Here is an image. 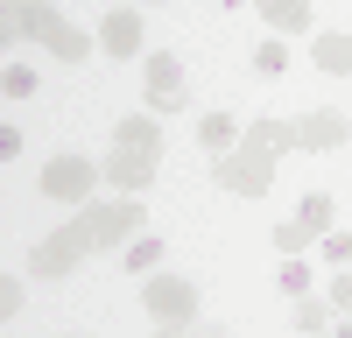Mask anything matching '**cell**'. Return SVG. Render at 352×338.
Wrapping results in <instances>:
<instances>
[{
  "label": "cell",
  "mask_w": 352,
  "mask_h": 338,
  "mask_svg": "<svg viewBox=\"0 0 352 338\" xmlns=\"http://www.w3.org/2000/svg\"><path fill=\"white\" fill-rule=\"evenodd\" d=\"M254 71H261V78H282V71H289V49H282V36H268V43L254 49Z\"/></svg>",
  "instance_id": "17"
},
{
  "label": "cell",
  "mask_w": 352,
  "mask_h": 338,
  "mask_svg": "<svg viewBox=\"0 0 352 338\" xmlns=\"http://www.w3.org/2000/svg\"><path fill=\"white\" fill-rule=\"evenodd\" d=\"M85 254H92V233H85V218H71V225H56V233H43L28 247V275H71Z\"/></svg>",
  "instance_id": "5"
},
{
  "label": "cell",
  "mask_w": 352,
  "mask_h": 338,
  "mask_svg": "<svg viewBox=\"0 0 352 338\" xmlns=\"http://www.w3.org/2000/svg\"><path fill=\"white\" fill-rule=\"evenodd\" d=\"M0 43H43L50 56H64V64H85L92 56V36L71 28L64 14L50 8V0H0Z\"/></svg>",
  "instance_id": "2"
},
{
  "label": "cell",
  "mask_w": 352,
  "mask_h": 338,
  "mask_svg": "<svg viewBox=\"0 0 352 338\" xmlns=\"http://www.w3.org/2000/svg\"><path fill=\"white\" fill-rule=\"evenodd\" d=\"M148 8H162V0H148Z\"/></svg>",
  "instance_id": "24"
},
{
  "label": "cell",
  "mask_w": 352,
  "mask_h": 338,
  "mask_svg": "<svg viewBox=\"0 0 352 338\" xmlns=\"http://www.w3.org/2000/svg\"><path fill=\"white\" fill-rule=\"evenodd\" d=\"M324 261H331V268L352 261V233H324Z\"/></svg>",
  "instance_id": "21"
},
{
  "label": "cell",
  "mask_w": 352,
  "mask_h": 338,
  "mask_svg": "<svg viewBox=\"0 0 352 338\" xmlns=\"http://www.w3.org/2000/svg\"><path fill=\"white\" fill-rule=\"evenodd\" d=\"M261 8V21L275 28V36H303L310 28V0H254Z\"/></svg>",
  "instance_id": "11"
},
{
  "label": "cell",
  "mask_w": 352,
  "mask_h": 338,
  "mask_svg": "<svg viewBox=\"0 0 352 338\" xmlns=\"http://www.w3.org/2000/svg\"><path fill=\"white\" fill-rule=\"evenodd\" d=\"M310 56H317V71H324V78H352V36H338V28H324Z\"/></svg>",
  "instance_id": "12"
},
{
  "label": "cell",
  "mask_w": 352,
  "mask_h": 338,
  "mask_svg": "<svg viewBox=\"0 0 352 338\" xmlns=\"http://www.w3.org/2000/svg\"><path fill=\"white\" fill-rule=\"evenodd\" d=\"M99 49H106V56H134V49H141V14H134V8H106Z\"/></svg>",
  "instance_id": "10"
},
{
  "label": "cell",
  "mask_w": 352,
  "mask_h": 338,
  "mask_svg": "<svg viewBox=\"0 0 352 338\" xmlns=\"http://www.w3.org/2000/svg\"><path fill=\"white\" fill-rule=\"evenodd\" d=\"M275 282H282V296H303V289H310V268H303V254H282V275H275Z\"/></svg>",
  "instance_id": "18"
},
{
  "label": "cell",
  "mask_w": 352,
  "mask_h": 338,
  "mask_svg": "<svg viewBox=\"0 0 352 338\" xmlns=\"http://www.w3.org/2000/svg\"><path fill=\"white\" fill-rule=\"evenodd\" d=\"M0 92H8V99H28V92H36V71H28V64H8V71H0Z\"/></svg>",
  "instance_id": "19"
},
{
  "label": "cell",
  "mask_w": 352,
  "mask_h": 338,
  "mask_svg": "<svg viewBox=\"0 0 352 338\" xmlns=\"http://www.w3.org/2000/svg\"><path fill=\"white\" fill-rule=\"evenodd\" d=\"M289 148H303V127L296 120H247L240 127V141H232L226 155H212V169H219V190H232V197H268V183H275V155H289Z\"/></svg>",
  "instance_id": "1"
},
{
  "label": "cell",
  "mask_w": 352,
  "mask_h": 338,
  "mask_svg": "<svg viewBox=\"0 0 352 338\" xmlns=\"http://www.w3.org/2000/svg\"><path fill=\"white\" fill-rule=\"evenodd\" d=\"M14 310H21V282H14V275H0V317L14 324Z\"/></svg>",
  "instance_id": "22"
},
{
  "label": "cell",
  "mask_w": 352,
  "mask_h": 338,
  "mask_svg": "<svg viewBox=\"0 0 352 338\" xmlns=\"http://www.w3.org/2000/svg\"><path fill=\"white\" fill-rule=\"evenodd\" d=\"M289 303H296V331H324V324H331V303H317L310 289H303V296H289Z\"/></svg>",
  "instance_id": "16"
},
{
  "label": "cell",
  "mask_w": 352,
  "mask_h": 338,
  "mask_svg": "<svg viewBox=\"0 0 352 338\" xmlns=\"http://www.w3.org/2000/svg\"><path fill=\"white\" fill-rule=\"evenodd\" d=\"M219 8H247V0H219Z\"/></svg>",
  "instance_id": "23"
},
{
  "label": "cell",
  "mask_w": 352,
  "mask_h": 338,
  "mask_svg": "<svg viewBox=\"0 0 352 338\" xmlns=\"http://www.w3.org/2000/svg\"><path fill=\"white\" fill-rule=\"evenodd\" d=\"M99 177H106L99 162H85L78 148H64V155H50V162H43V197H56V205H85Z\"/></svg>",
  "instance_id": "6"
},
{
  "label": "cell",
  "mask_w": 352,
  "mask_h": 338,
  "mask_svg": "<svg viewBox=\"0 0 352 338\" xmlns=\"http://www.w3.org/2000/svg\"><path fill=\"white\" fill-rule=\"evenodd\" d=\"M120 268H127V275H155V268H162V240H148V233H134V240L120 247Z\"/></svg>",
  "instance_id": "13"
},
{
  "label": "cell",
  "mask_w": 352,
  "mask_h": 338,
  "mask_svg": "<svg viewBox=\"0 0 352 338\" xmlns=\"http://www.w3.org/2000/svg\"><path fill=\"white\" fill-rule=\"evenodd\" d=\"M331 310H338V317H352V261L331 275Z\"/></svg>",
  "instance_id": "20"
},
{
  "label": "cell",
  "mask_w": 352,
  "mask_h": 338,
  "mask_svg": "<svg viewBox=\"0 0 352 338\" xmlns=\"http://www.w3.org/2000/svg\"><path fill=\"white\" fill-rule=\"evenodd\" d=\"M303 148H317V155H331V148H345L352 141V113H331V106H317V113H303Z\"/></svg>",
  "instance_id": "9"
},
{
  "label": "cell",
  "mask_w": 352,
  "mask_h": 338,
  "mask_svg": "<svg viewBox=\"0 0 352 338\" xmlns=\"http://www.w3.org/2000/svg\"><path fill=\"white\" fill-rule=\"evenodd\" d=\"M296 225H303L310 240H324V233H331V197H324V190H310L303 205H296Z\"/></svg>",
  "instance_id": "15"
},
{
  "label": "cell",
  "mask_w": 352,
  "mask_h": 338,
  "mask_svg": "<svg viewBox=\"0 0 352 338\" xmlns=\"http://www.w3.org/2000/svg\"><path fill=\"white\" fill-rule=\"evenodd\" d=\"M141 310H148L155 324L184 331V324H197V282H184V275H148V282H141Z\"/></svg>",
  "instance_id": "4"
},
{
  "label": "cell",
  "mask_w": 352,
  "mask_h": 338,
  "mask_svg": "<svg viewBox=\"0 0 352 338\" xmlns=\"http://www.w3.org/2000/svg\"><path fill=\"white\" fill-rule=\"evenodd\" d=\"M190 84H184V56H148V106L155 113H184Z\"/></svg>",
  "instance_id": "8"
},
{
  "label": "cell",
  "mask_w": 352,
  "mask_h": 338,
  "mask_svg": "<svg viewBox=\"0 0 352 338\" xmlns=\"http://www.w3.org/2000/svg\"><path fill=\"white\" fill-rule=\"evenodd\" d=\"M197 141H204L212 155H226L232 141H240V120H232V113H204V120H197Z\"/></svg>",
  "instance_id": "14"
},
{
  "label": "cell",
  "mask_w": 352,
  "mask_h": 338,
  "mask_svg": "<svg viewBox=\"0 0 352 338\" xmlns=\"http://www.w3.org/2000/svg\"><path fill=\"white\" fill-rule=\"evenodd\" d=\"M155 162H162L155 148H134V141H113L99 169H106V183L120 190V197H141V190H148V177H155Z\"/></svg>",
  "instance_id": "7"
},
{
  "label": "cell",
  "mask_w": 352,
  "mask_h": 338,
  "mask_svg": "<svg viewBox=\"0 0 352 338\" xmlns=\"http://www.w3.org/2000/svg\"><path fill=\"white\" fill-rule=\"evenodd\" d=\"M85 233H92V254H120L141 225H148V212H141V197H120V205H78Z\"/></svg>",
  "instance_id": "3"
}]
</instances>
